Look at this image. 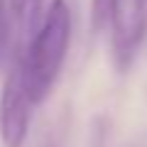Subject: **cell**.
Returning <instances> with one entry per match:
<instances>
[{
	"mask_svg": "<svg viewBox=\"0 0 147 147\" xmlns=\"http://www.w3.org/2000/svg\"><path fill=\"white\" fill-rule=\"evenodd\" d=\"M71 44V10L66 0H52L27 49L20 52V66L32 103H42L57 84Z\"/></svg>",
	"mask_w": 147,
	"mask_h": 147,
	"instance_id": "obj_1",
	"label": "cell"
},
{
	"mask_svg": "<svg viewBox=\"0 0 147 147\" xmlns=\"http://www.w3.org/2000/svg\"><path fill=\"white\" fill-rule=\"evenodd\" d=\"M110 47L120 71L135 61L147 34V0H110Z\"/></svg>",
	"mask_w": 147,
	"mask_h": 147,
	"instance_id": "obj_2",
	"label": "cell"
},
{
	"mask_svg": "<svg viewBox=\"0 0 147 147\" xmlns=\"http://www.w3.org/2000/svg\"><path fill=\"white\" fill-rule=\"evenodd\" d=\"M10 5V15L12 22H15V30L20 32L22 37H30L34 34V30L39 27L42 22V0H7Z\"/></svg>",
	"mask_w": 147,
	"mask_h": 147,
	"instance_id": "obj_4",
	"label": "cell"
},
{
	"mask_svg": "<svg viewBox=\"0 0 147 147\" xmlns=\"http://www.w3.org/2000/svg\"><path fill=\"white\" fill-rule=\"evenodd\" d=\"M17 54L20 52L15 49V22L10 15V5L7 0H0V71L7 74Z\"/></svg>",
	"mask_w": 147,
	"mask_h": 147,
	"instance_id": "obj_5",
	"label": "cell"
},
{
	"mask_svg": "<svg viewBox=\"0 0 147 147\" xmlns=\"http://www.w3.org/2000/svg\"><path fill=\"white\" fill-rule=\"evenodd\" d=\"M20 57V54H17ZM34 103L30 98L20 59L12 61L5 74V84L0 91V140L5 147H22L30 132V120Z\"/></svg>",
	"mask_w": 147,
	"mask_h": 147,
	"instance_id": "obj_3",
	"label": "cell"
}]
</instances>
